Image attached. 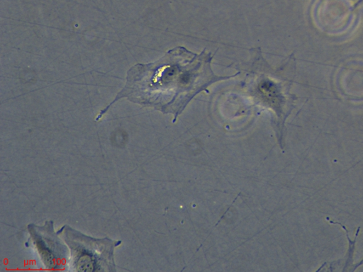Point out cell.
Segmentation results:
<instances>
[{"instance_id":"1","label":"cell","mask_w":363,"mask_h":272,"mask_svg":"<svg viewBox=\"0 0 363 272\" xmlns=\"http://www.w3.org/2000/svg\"><path fill=\"white\" fill-rule=\"evenodd\" d=\"M212 59L211 52L203 50L198 55L179 46L154 62L136 64L128 71L124 87L96 120L122 98L172 113L176 119L190 101L202 91H207L211 84L237 75H215L210 66Z\"/></svg>"},{"instance_id":"2","label":"cell","mask_w":363,"mask_h":272,"mask_svg":"<svg viewBox=\"0 0 363 272\" xmlns=\"http://www.w3.org/2000/svg\"><path fill=\"white\" fill-rule=\"evenodd\" d=\"M363 4V0H358V1L355 3V4H354V7H353V8H357L359 5H360V4Z\"/></svg>"}]
</instances>
